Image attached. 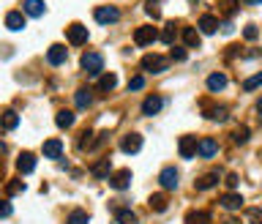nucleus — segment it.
Returning a JSON list of instances; mask_svg holds the SVG:
<instances>
[{
  "mask_svg": "<svg viewBox=\"0 0 262 224\" xmlns=\"http://www.w3.org/2000/svg\"><path fill=\"white\" fill-rule=\"evenodd\" d=\"M63 153V142L60 140H46L44 142V156L46 159H60Z\"/></svg>",
  "mask_w": 262,
  "mask_h": 224,
  "instance_id": "aec40b11",
  "label": "nucleus"
},
{
  "mask_svg": "<svg viewBox=\"0 0 262 224\" xmlns=\"http://www.w3.org/2000/svg\"><path fill=\"white\" fill-rule=\"evenodd\" d=\"M22 8H25L27 16H44L46 5H44V0H22Z\"/></svg>",
  "mask_w": 262,
  "mask_h": 224,
  "instance_id": "2eb2a0df",
  "label": "nucleus"
},
{
  "mask_svg": "<svg viewBox=\"0 0 262 224\" xmlns=\"http://www.w3.org/2000/svg\"><path fill=\"white\" fill-rule=\"evenodd\" d=\"M205 118H211V120H219V123H224V120L230 118V112H227L224 107H211V110L205 112Z\"/></svg>",
  "mask_w": 262,
  "mask_h": 224,
  "instance_id": "c85d7f7f",
  "label": "nucleus"
},
{
  "mask_svg": "<svg viewBox=\"0 0 262 224\" xmlns=\"http://www.w3.org/2000/svg\"><path fill=\"white\" fill-rule=\"evenodd\" d=\"M115 85H118V77H115V74H101V77H98V90H101V93H109Z\"/></svg>",
  "mask_w": 262,
  "mask_h": 224,
  "instance_id": "b1692460",
  "label": "nucleus"
},
{
  "mask_svg": "<svg viewBox=\"0 0 262 224\" xmlns=\"http://www.w3.org/2000/svg\"><path fill=\"white\" fill-rule=\"evenodd\" d=\"M5 27H8V30H22V27H25L22 11H8V14H5Z\"/></svg>",
  "mask_w": 262,
  "mask_h": 224,
  "instance_id": "f3484780",
  "label": "nucleus"
},
{
  "mask_svg": "<svg viewBox=\"0 0 262 224\" xmlns=\"http://www.w3.org/2000/svg\"><path fill=\"white\" fill-rule=\"evenodd\" d=\"M115 219H118V224H139V219H137V214H134V211H118V214H115Z\"/></svg>",
  "mask_w": 262,
  "mask_h": 224,
  "instance_id": "c756f323",
  "label": "nucleus"
},
{
  "mask_svg": "<svg viewBox=\"0 0 262 224\" xmlns=\"http://www.w3.org/2000/svg\"><path fill=\"white\" fill-rule=\"evenodd\" d=\"M197 27H200V33H208V36H211V33L219 30V19L213 14H202L200 22H197Z\"/></svg>",
  "mask_w": 262,
  "mask_h": 224,
  "instance_id": "f8f14e48",
  "label": "nucleus"
},
{
  "mask_svg": "<svg viewBox=\"0 0 262 224\" xmlns=\"http://www.w3.org/2000/svg\"><path fill=\"white\" fill-rule=\"evenodd\" d=\"M66 57H68V52H66V47H63V44H52L49 52H46V60H49L52 66H60V63H66Z\"/></svg>",
  "mask_w": 262,
  "mask_h": 224,
  "instance_id": "9d476101",
  "label": "nucleus"
},
{
  "mask_svg": "<svg viewBox=\"0 0 262 224\" xmlns=\"http://www.w3.org/2000/svg\"><path fill=\"white\" fill-rule=\"evenodd\" d=\"M55 123L60 126V129H71L74 126V112H68V110H60L55 115Z\"/></svg>",
  "mask_w": 262,
  "mask_h": 224,
  "instance_id": "bb28decb",
  "label": "nucleus"
},
{
  "mask_svg": "<svg viewBox=\"0 0 262 224\" xmlns=\"http://www.w3.org/2000/svg\"><path fill=\"white\" fill-rule=\"evenodd\" d=\"M224 88H227V74L216 71L208 77V90H224Z\"/></svg>",
  "mask_w": 262,
  "mask_h": 224,
  "instance_id": "5701e85b",
  "label": "nucleus"
},
{
  "mask_svg": "<svg viewBox=\"0 0 262 224\" xmlns=\"http://www.w3.org/2000/svg\"><path fill=\"white\" fill-rule=\"evenodd\" d=\"M87 222H90V216H87L85 211H71L66 219V224H87Z\"/></svg>",
  "mask_w": 262,
  "mask_h": 224,
  "instance_id": "473e14b6",
  "label": "nucleus"
},
{
  "mask_svg": "<svg viewBox=\"0 0 262 224\" xmlns=\"http://www.w3.org/2000/svg\"><path fill=\"white\" fill-rule=\"evenodd\" d=\"M82 68L90 74V77H98V74H101V68H104L101 52H85L82 55Z\"/></svg>",
  "mask_w": 262,
  "mask_h": 224,
  "instance_id": "7ed1b4c3",
  "label": "nucleus"
},
{
  "mask_svg": "<svg viewBox=\"0 0 262 224\" xmlns=\"http://www.w3.org/2000/svg\"><path fill=\"white\" fill-rule=\"evenodd\" d=\"M249 222H252V224H262V211L252 208V211H249Z\"/></svg>",
  "mask_w": 262,
  "mask_h": 224,
  "instance_id": "ea45409f",
  "label": "nucleus"
},
{
  "mask_svg": "<svg viewBox=\"0 0 262 224\" xmlns=\"http://www.w3.org/2000/svg\"><path fill=\"white\" fill-rule=\"evenodd\" d=\"M219 178H221L219 172H205V175H202L200 181L194 183V186L200 189V192H208V189H213V186H216V183H219Z\"/></svg>",
  "mask_w": 262,
  "mask_h": 224,
  "instance_id": "6ab92c4d",
  "label": "nucleus"
},
{
  "mask_svg": "<svg viewBox=\"0 0 262 224\" xmlns=\"http://www.w3.org/2000/svg\"><path fill=\"white\" fill-rule=\"evenodd\" d=\"M186 224H211V214L208 211H189L186 214Z\"/></svg>",
  "mask_w": 262,
  "mask_h": 224,
  "instance_id": "4be33fe9",
  "label": "nucleus"
},
{
  "mask_svg": "<svg viewBox=\"0 0 262 224\" xmlns=\"http://www.w3.org/2000/svg\"><path fill=\"white\" fill-rule=\"evenodd\" d=\"M167 205H170V203H167V194H153V197H150V211H156V214H164V211H167Z\"/></svg>",
  "mask_w": 262,
  "mask_h": 224,
  "instance_id": "393cba45",
  "label": "nucleus"
},
{
  "mask_svg": "<svg viewBox=\"0 0 262 224\" xmlns=\"http://www.w3.org/2000/svg\"><path fill=\"white\" fill-rule=\"evenodd\" d=\"M3 216H5V219H8V216H11V203H8V200H5V203H3Z\"/></svg>",
  "mask_w": 262,
  "mask_h": 224,
  "instance_id": "37998d69",
  "label": "nucleus"
},
{
  "mask_svg": "<svg viewBox=\"0 0 262 224\" xmlns=\"http://www.w3.org/2000/svg\"><path fill=\"white\" fill-rule=\"evenodd\" d=\"M161 107H164V99H161V96H148V99L142 101V112H145V115L161 112Z\"/></svg>",
  "mask_w": 262,
  "mask_h": 224,
  "instance_id": "dca6fc26",
  "label": "nucleus"
},
{
  "mask_svg": "<svg viewBox=\"0 0 262 224\" xmlns=\"http://www.w3.org/2000/svg\"><path fill=\"white\" fill-rule=\"evenodd\" d=\"M262 85V74H254V77H249L246 82H243V90H254Z\"/></svg>",
  "mask_w": 262,
  "mask_h": 224,
  "instance_id": "e433bc0d",
  "label": "nucleus"
},
{
  "mask_svg": "<svg viewBox=\"0 0 262 224\" xmlns=\"http://www.w3.org/2000/svg\"><path fill=\"white\" fill-rule=\"evenodd\" d=\"M170 57H172V60H186V49L183 47H172Z\"/></svg>",
  "mask_w": 262,
  "mask_h": 224,
  "instance_id": "79ce46f5",
  "label": "nucleus"
},
{
  "mask_svg": "<svg viewBox=\"0 0 262 224\" xmlns=\"http://www.w3.org/2000/svg\"><path fill=\"white\" fill-rule=\"evenodd\" d=\"M139 66L145 68L148 74H161V71H167V66H170V60L167 57H161V55H145L142 60H139Z\"/></svg>",
  "mask_w": 262,
  "mask_h": 224,
  "instance_id": "f03ea898",
  "label": "nucleus"
},
{
  "mask_svg": "<svg viewBox=\"0 0 262 224\" xmlns=\"http://www.w3.org/2000/svg\"><path fill=\"white\" fill-rule=\"evenodd\" d=\"M66 38L74 44V47H82L87 41V25H79V22H74V25H68L66 30Z\"/></svg>",
  "mask_w": 262,
  "mask_h": 224,
  "instance_id": "423d86ee",
  "label": "nucleus"
},
{
  "mask_svg": "<svg viewBox=\"0 0 262 224\" xmlns=\"http://www.w3.org/2000/svg\"><path fill=\"white\" fill-rule=\"evenodd\" d=\"M120 148H123V153H137L139 148H142V134H137V131L126 134L123 140H120Z\"/></svg>",
  "mask_w": 262,
  "mask_h": 224,
  "instance_id": "6e6552de",
  "label": "nucleus"
},
{
  "mask_svg": "<svg viewBox=\"0 0 262 224\" xmlns=\"http://www.w3.org/2000/svg\"><path fill=\"white\" fill-rule=\"evenodd\" d=\"M178 181H180V175H178V170H175V167H164V170H161L159 183L164 189H175V186H178Z\"/></svg>",
  "mask_w": 262,
  "mask_h": 224,
  "instance_id": "9b49d317",
  "label": "nucleus"
},
{
  "mask_svg": "<svg viewBox=\"0 0 262 224\" xmlns=\"http://www.w3.org/2000/svg\"><path fill=\"white\" fill-rule=\"evenodd\" d=\"M16 167H19V172H33L36 170V156H33V153H22L19 159H16Z\"/></svg>",
  "mask_w": 262,
  "mask_h": 224,
  "instance_id": "412c9836",
  "label": "nucleus"
},
{
  "mask_svg": "<svg viewBox=\"0 0 262 224\" xmlns=\"http://www.w3.org/2000/svg\"><path fill=\"white\" fill-rule=\"evenodd\" d=\"M180 38L186 41V47H200V27H183Z\"/></svg>",
  "mask_w": 262,
  "mask_h": 224,
  "instance_id": "a211bd4d",
  "label": "nucleus"
},
{
  "mask_svg": "<svg viewBox=\"0 0 262 224\" xmlns=\"http://www.w3.org/2000/svg\"><path fill=\"white\" fill-rule=\"evenodd\" d=\"M175 36H178V30H175V22H172V25H167L164 30H161V41L170 44V47H175Z\"/></svg>",
  "mask_w": 262,
  "mask_h": 224,
  "instance_id": "72a5a7b5",
  "label": "nucleus"
},
{
  "mask_svg": "<svg viewBox=\"0 0 262 224\" xmlns=\"http://www.w3.org/2000/svg\"><path fill=\"white\" fill-rule=\"evenodd\" d=\"M74 99H77V107H79V110H87V107L93 104V96H90V90H87V88H79Z\"/></svg>",
  "mask_w": 262,
  "mask_h": 224,
  "instance_id": "a878e982",
  "label": "nucleus"
},
{
  "mask_svg": "<svg viewBox=\"0 0 262 224\" xmlns=\"http://www.w3.org/2000/svg\"><path fill=\"white\" fill-rule=\"evenodd\" d=\"M219 11L224 16H232L238 11V0H219Z\"/></svg>",
  "mask_w": 262,
  "mask_h": 224,
  "instance_id": "2f4dec72",
  "label": "nucleus"
},
{
  "mask_svg": "<svg viewBox=\"0 0 262 224\" xmlns=\"http://www.w3.org/2000/svg\"><path fill=\"white\" fill-rule=\"evenodd\" d=\"M197 153H200L202 159H213L219 153V145L216 140H211V137H205V140H200V148H197Z\"/></svg>",
  "mask_w": 262,
  "mask_h": 224,
  "instance_id": "ddd939ff",
  "label": "nucleus"
},
{
  "mask_svg": "<svg viewBox=\"0 0 262 224\" xmlns=\"http://www.w3.org/2000/svg\"><path fill=\"white\" fill-rule=\"evenodd\" d=\"M19 192H25V183H22V178H14V181L5 183V194H8V197H14V194H19Z\"/></svg>",
  "mask_w": 262,
  "mask_h": 224,
  "instance_id": "7c9ffc66",
  "label": "nucleus"
},
{
  "mask_svg": "<svg viewBox=\"0 0 262 224\" xmlns=\"http://www.w3.org/2000/svg\"><path fill=\"white\" fill-rule=\"evenodd\" d=\"M257 36H260V27L257 25H246V27H243V38H246V41H254Z\"/></svg>",
  "mask_w": 262,
  "mask_h": 224,
  "instance_id": "4c0bfd02",
  "label": "nucleus"
},
{
  "mask_svg": "<svg viewBox=\"0 0 262 224\" xmlns=\"http://www.w3.org/2000/svg\"><path fill=\"white\" fill-rule=\"evenodd\" d=\"M90 172H93V178H109V175H112V164H109V156L98 159V162L90 167Z\"/></svg>",
  "mask_w": 262,
  "mask_h": 224,
  "instance_id": "4468645a",
  "label": "nucleus"
},
{
  "mask_svg": "<svg viewBox=\"0 0 262 224\" xmlns=\"http://www.w3.org/2000/svg\"><path fill=\"white\" fill-rule=\"evenodd\" d=\"M197 148H200L197 137H191V134H183V137H180L178 151H180V156H183V159H194V156H197Z\"/></svg>",
  "mask_w": 262,
  "mask_h": 224,
  "instance_id": "0eeeda50",
  "label": "nucleus"
},
{
  "mask_svg": "<svg viewBox=\"0 0 262 224\" xmlns=\"http://www.w3.org/2000/svg\"><path fill=\"white\" fill-rule=\"evenodd\" d=\"M260 159H262V151H260Z\"/></svg>",
  "mask_w": 262,
  "mask_h": 224,
  "instance_id": "49530a36",
  "label": "nucleus"
},
{
  "mask_svg": "<svg viewBox=\"0 0 262 224\" xmlns=\"http://www.w3.org/2000/svg\"><path fill=\"white\" fill-rule=\"evenodd\" d=\"M142 88H145V77L142 74H137V77L129 79V90H142Z\"/></svg>",
  "mask_w": 262,
  "mask_h": 224,
  "instance_id": "58836bf2",
  "label": "nucleus"
},
{
  "mask_svg": "<svg viewBox=\"0 0 262 224\" xmlns=\"http://www.w3.org/2000/svg\"><path fill=\"white\" fill-rule=\"evenodd\" d=\"M257 115H260V118H262V99L257 101Z\"/></svg>",
  "mask_w": 262,
  "mask_h": 224,
  "instance_id": "c03bdc74",
  "label": "nucleus"
},
{
  "mask_svg": "<svg viewBox=\"0 0 262 224\" xmlns=\"http://www.w3.org/2000/svg\"><path fill=\"white\" fill-rule=\"evenodd\" d=\"M161 0H145V11H148L150 16H153V19H159L161 16Z\"/></svg>",
  "mask_w": 262,
  "mask_h": 224,
  "instance_id": "f704fd0d",
  "label": "nucleus"
},
{
  "mask_svg": "<svg viewBox=\"0 0 262 224\" xmlns=\"http://www.w3.org/2000/svg\"><path fill=\"white\" fill-rule=\"evenodd\" d=\"M224 183H227V189H230V192H235V186H238V175H235V172H230V175L224 178Z\"/></svg>",
  "mask_w": 262,
  "mask_h": 224,
  "instance_id": "a19ab883",
  "label": "nucleus"
},
{
  "mask_svg": "<svg viewBox=\"0 0 262 224\" xmlns=\"http://www.w3.org/2000/svg\"><path fill=\"white\" fill-rule=\"evenodd\" d=\"M249 137H252V134H249V129H246V126H241V129H235L232 140H235L238 145H243V142H249Z\"/></svg>",
  "mask_w": 262,
  "mask_h": 224,
  "instance_id": "c9c22d12",
  "label": "nucleus"
},
{
  "mask_svg": "<svg viewBox=\"0 0 262 224\" xmlns=\"http://www.w3.org/2000/svg\"><path fill=\"white\" fill-rule=\"evenodd\" d=\"M243 3H252V5H257V3H262V0H243Z\"/></svg>",
  "mask_w": 262,
  "mask_h": 224,
  "instance_id": "a18cd8bd",
  "label": "nucleus"
},
{
  "mask_svg": "<svg viewBox=\"0 0 262 224\" xmlns=\"http://www.w3.org/2000/svg\"><path fill=\"white\" fill-rule=\"evenodd\" d=\"M93 16H96L98 25H112V22L120 19V11L115 8V5H98V8L93 11Z\"/></svg>",
  "mask_w": 262,
  "mask_h": 224,
  "instance_id": "20e7f679",
  "label": "nucleus"
},
{
  "mask_svg": "<svg viewBox=\"0 0 262 224\" xmlns=\"http://www.w3.org/2000/svg\"><path fill=\"white\" fill-rule=\"evenodd\" d=\"M219 203L224 205L227 211H241V208H243V197H241L238 192H227V194H221Z\"/></svg>",
  "mask_w": 262,
  "mask_h": 224,
  "instance_id": "1a4fd4ad",
  "label": "nucleus"
},
{
  "mask_svg": "<svg viewBox=\"0 0 262 224\" xmlns=\"http://www.w3.org/2000/svg\"><path fill=\"white\" fill-rule=\"evenodd\" d=\"M16 123H19V115H16L14 110H5L3 112V129L11 131V129H16Z\"/></svg>",
  "mask_w": 262,
  "mask_h": 224,
  "instance_id": "cd10ccee",
  "label": "nucleus"
},
{
  "mask_svg": "<svg viewBox=\"0 0 262 224\" xmlns=\"http://www.w3.org/2000/svg\"><path fill=\"white\" fill-rule=\"evenodd\" d=\"M156 38H161V33L156 30L153 25H142L134 30V44H137V47H150Z\"/></svg>",
  "mask_w": 262,
  "mask_h": 224,
  "instance_id": "f257e3e1",
  "label": "nucleus"
},
{
  "mask_svg": "<svg viewBox=\"0 0 262 224\" xmlns=\"http://www.w3.org/2000/svg\"><path fill=\"white\" fill-rule=\"evenodd\" d=\"M109 181V186L112 189H118V192H126V189L131 186V170H115L112 175L107 178Z\"/></svg>",
  "mask_w": 262,
  "mask_h": 224,
  "instance_id": "39448f33",
  "label": "nucleus"
}]
</instances>
